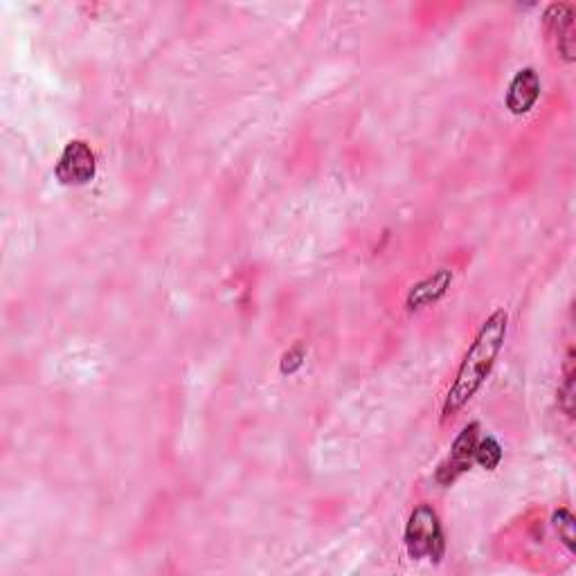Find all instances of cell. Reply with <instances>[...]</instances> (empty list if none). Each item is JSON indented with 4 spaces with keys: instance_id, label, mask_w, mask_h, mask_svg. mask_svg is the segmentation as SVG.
Instances as JSON below:
<instances>
[{
    "instance_id": "6da1fadb",
    "label": "cell",
    "mask_w": 576,
    "mask_h": 576,
    "mask_svg": "<svg viewBox=\"0 0 576 576\" xmlns=\"http://www.w3.org/2000/svg\"><path fill=\"white\" fill-rule=\"evenodd\" d=\"M507 331L509 315L504 309L493 311L489 318L484 320L475 340L471 342V347H468L464 354L462 365H459L455 374V381L448 387L444 405H441V421H448L453 414L462 410L484 385L495 365V358L500 356L504 340H507Z\"/></svg>"
},
{
    "instance_id": "ba28073f",
    "label": "cell",
    "mask_w": 576,
    "mask_h": 576,
    "mask_svg": "<svg viewBox=\"0 0 576 576\" xmlns=\"http://www.w3.org/2000/svg\"><path fill=\"white\" fill-rule=\"evenodd\" d=\"M473 462L486 468V471H493V468H498L502 462V446L498 444V439L495 437L477 439Z\"/></svg>"
},
{
    "instance_id": "7a4b0ae2",
    "label": "cell",
    "mask_w": 576,
    "mask_h": 576,
    "mask_svg": "<svg viewBox=\"0 0 576 576\" xmlns=\"http://www.w3.org/2000/svg\"><path fill=\"white\" fill-rule=\"evenodd\" d=\"M405 549H408V556L412 561H428L439 563L444 558L446 552V536L444 527H441V520L437 516V511L430 507V504H417L412 509L408 525H405Z\"/></svg>"
},
{
    "instance_id": "30bf717a",
    "label": "cell",
    "mask_w": 576,
    "mask_h": 576,
    "mask_svg": "<svg viewBox=\"0 0 576 576\" xmlns=\"http://www.w3.org/2000/svg\"><path fill=\"white\" fill-rule=\"evenodd\" d=\"M558 408H561L567 417H574V354L570 349L565 363V378L563 385L558 387Z\"/></svg>"
},
{
    "instance_id": "52a82bcc",
    "label": "cell",
    "mask_w": 576,
    "mask_h": 576,
    "mask_svg": "<svg viewBox=\"0 0 576 576\" xmlns=\"http://www.w3.org/2000/svg\"><path fill=\"white\" fill-rule=\"evenodd\" d=\"M450 284H453V270L439 268L437 273H432L430 277L421 279L419 284H414L410 288L405 306H408L410 311H419V309H423V306L435 304L446 295Z\"/></svg>"
},
{
    "instance_id": "5b68a950",
    "label": "cell",
    "mask_w": 576,
    "mask_h": 576,
    "mask_svg": "<svg viewBox=\"0 0 576 576\" xmlns=\"http://www.w3.org/2000/svg\"><path fill=\"white\" fill-rule=\"evenodd\" d=\"M545 27L554 36L558 54L565 61H574V7L567 3H554L545 9Z\"/></svg>"
},
{
    "instance_id": "3957f363",
    "label": "cell",
    "mask_w": 576,
    "mask_h": 576,
    "mask_svg": "<svg viewBox=\"0 0 576 576\" xmlns=\"http://www.w3.org/2000/svg\"><path fill=\"white\" fill-rule=\"evenodd\" d=\"M95 174L97 158L90 144L84 140H70L61 151L57 167H54V176H57L59 183L68 187L88 185Z\"/></svg>"
},
{
    "instance_id": "277c9868",
    "label": "cell",
    "mask_w": 576,
    "mask_h": 576,
    "mask_svg": "<svg viewBox=\"0 0 576 576\" xmlns=\"http://www.w3.org/2000/svg\"><path fill=\"white\" fill-rule=\"evenodd\" d=\"M477 439H480V423L471 421L455 437L453 446H450V455L437 468L435 477L441 486H450L459 475L466 473L468 468L473 466V453H475Z\"/></svg>"
},
{
    "instance_id": "8992f818",
    "label": "cell",
    "mask_w": 576,
    "mask_h": 576,
    "mask_svg": "<svg viewBox=\"0 0 576 576\" xmlns=\"http://www.w3.org/2000/svg\"><path fill=\"white\" fill-rule=\"evenodd\" d=\"M540 97V77L534 68H522L511 79L507 90V108L513 115H527Z\"/></svg>"
},
{
    "instance_id": "9c48e42d",
    "label": "cell",
    "mask_w": 576,
    "mask_h": 576,
    "mask_svg": "<svg viewBox=\"0 0 576 576\" xmlns=\"http://www.w3.org/2000/svg\"><path fill=\"white\" fill-rule=\"evenodd\" d=\"M552 525L556 529L558 540H561V543L567 547V552L574 554V549H576L574 547V543H576V520L572 516V511L565 509V507L554 511Z\"/></svg>"
},
{
    "instance_id": "8fae6325",
    "label": "cell",
    "mask_w": 576,
    "mask_h": 576,
    "mask_svg": "<svg viewBox=\"0 0 576 576\" xmlns=\"http://www.w3.org/2000/svg\"><path fill=\"white\" fill-rule=\"evenodd\" d=\"M302 363H304V347L295 345L293 349L286 351L279 369H282V374H293V372H297V369L302 367Z\"/></svg>"
}]
</instances>
